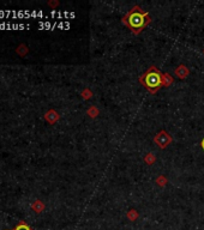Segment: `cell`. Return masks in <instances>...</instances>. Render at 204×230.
I'll return each instance as SVG.
<instances>
[{
    "mask_svg": "<svg viewBox=\"0 0 204 230\" xmlns=\"http://www.w3.org/2000/svg\"><path fill=\"white\" fill-rule=\"evenodd\" d=\"M123 23L135 35H139L151 23V18H150L148 12L143 11L138 5H135L124 16Z\"/></svg>",
    "mask_w": 204,
    "mask_h": 230,
    "instance_id": "6da1fadb",
    "label": "cell"
},
{
    "mask_svg": "<svg viewBox=\"0 0 204 230\" xmlns=\"http://www.w3.org/2000/svg\"><path fill=\"white\" fill-rule=\"evenodd\" d=\"M140 84L151 94H156L162 88V73L156 66H150L144 74L139 77Z\"/></svg>",
    "mask_w": 204,
    "mask_h": 230,
    "instance_id": "7a4b0ae2",
    "label": "cell"
},
{
    "mask_svg": "<svg viewBox=\"0 0 204 230\" xmlns=\"http://www.w3.org/2000/svg\"><path fill=\"white\" fill-rule=\"evenodd\" d=\"M172 137L169 135V133L167 131H160L154 138V141L159 145L160 149H165L172 143Z\"/></svg>",
    "mask_w": 204,
    "mask_h": 230,
    "instance_id": "3957f363",
    "label": "cell"
},
{
    "mask_svg": "<svg viewBox=\"0 0 204 230\" xmlns=\"http://www.w3.org/2000/svg\"><path fill=\"white\" fill-rule=\"evenodd\" d=\"M189 73H190V72H189V68L185 65H180L175 70V74H176L179 78H181V79H183V78H186V77L189 76Z\"/></svg>",
    "mask_w": 204,
    "mask_h": 230,
    "instance_id": "277c9868",
    "label": "cell"
},
{
    "mask_svg": "<svg viewBox=\"0 0 204 230\" xmlns=\"http://www.w3.org/2000/svg\"><path fill=\"white\" fill-rule=\"evenodd\" d=\"M58 119H59V115H58V113L54 112V110H49V112L46 114V120L49 121L51 124H54Z\"/></svg>",
    "mask_w": 204,
    "mask_h": 230,
    "instance_id": "5b68a950",
    "label": "cell"
},
{
    "mask_svg": "<svg viewBox=\"0 0 204 230\" xmlns=\"http://www.w3.org/2000/svg\"><path fill=\"white\" fill-rule=\"evenodd\" d=\"M173 83V77H170L169 73H162V86L168 88L170 84Z\"/></svg>",
    "mask_w": 204,
    "mask_h": 230,
    "instance_id": "8992f818",
    "label": "cell"
},
{
    "mask_svg": "<svg viewBox=\"0 0 204 230\" xmlns=\"http://www.w3.org/2000/svg\"><path fill=\"white\" fill-rule=\"evenodd\" d=\"M99 109L96 108V107H91V108H89L88 109V115L90 116V118H96L97 115H99Z\"/></svg>",
    "mask_w": 204,
    "mask_h": 230,
    "instance_id": "52a82bcc",
    "label": "cell"
},
{
    "mask_svg": "<svg viewBox=\"0 0 204 230\" xmlns=\"http://www.w3.org/2000/svg\"><path fill=\"white\" fill-rule=\"evenodd\" d=\"M144 161H145V163H148L149 165H151L155 161H156V158H155V156H154L153 154H148V155L144 157Z\"/></svg>",
    "mask_w": 204,
    "mask_h": 230,
    "instance_id": "ba28073f",
    "label": "cell"
},
{
    "mask_svg": "<svg viewBox=\"0 0 204 230\" xmlns=\"http://www.w3.org/2000/svg\"><path fill=\"white\" fill-rule=\"evenodd\" d=\"M126 216L129 217L130 221H136L137 218H138V212H137L136 210H130Z\"/></svg>",
    "mask_w": 204,
    "mask_h": 230,
    "instance_id": "9c48e42d",
    "label": "cell"
},
{
    "mask_svg": "<svg viewBox=\"0 0 204 230\" xmlns=\"http://www.w3.org/2000/svg\"><path fill=\"white\" fill-rule=\"evenodd\" d=\"M156 183H157L159 186L163 187V186H166V185H167V179H166L163 175H161V176H159V177H157V180H156Z\"/></svg>",
    "mask_w": 204,
    "mask_h": 230,
    "instance_id": "30bf717a",
    "label": "cell"
},
{
    "mask_svg": "<svg viewBox=\"0 0 204 230\" xmlns=\"http://www.w3.org/2000/svg\"><path fill=\"white\" fill-rule=\"evenodd\" d=\"M82 96H83V99H91L93 94H91V91H90V90L85 89V90L82 92Z\"/></svg>",
    "mask_w": 204,
    "mask_h": 230,
    "instance_id": "8fae6325",
    "label": "cell"
},
{
    "mask_svg": "<svg viewBox=\"0 0 204 230\" xmlns=\"http://www.w3.org/2000/svg\"><path fill=\"white\" fill-rule=\"evenodd\" d=\"M15 230H31V229H30V228H29L27 224H24V223H21V224H19V225H18V227H17V228H16Z\"/></svg>",
    "mask_w": 204,
    "mask_h": 230,
    "instance_id": "7c38bea8",
    "label": "cell"
},
{
    "mask_svg": "<svg viewBox=\"0 0 204 230\" xmlns=\"http://www.w3.org/2000/svg\"><path fill=\"white\" fill-rule=\"evenodd\" d=\"M24 16V11H17V18H23Z\"/></svg>",
    "mask_w": 204,
    "mask_h": 230,
    "instance_id": "4fadbf2b",
    "label": "cell"
},
{
    "mask_svg": "<svg viewBox=\"0 0 204 230\" xmlns=\"http://www.w3.org/2000/svg\"><path fill=\"white\" fill-rule=\"evenodd\" d=\"M12 30H19V24H17V23L12 24Z\"/></svg>",
    "mask_w": 204,
    "mask_h": 230,
    "instance_id": "5bb4252c",
    "label": "cell"
},
{
    "mask_svg": "<svg viewBox=\"0 0 204 230\" xmlns=\"http://www.w3.org/2000/svg\"><path fill=\"white\" fill-rule=\"evenodd\" d=\"M6 15H5V11L4 10H0V18H5Z\"/></svg>",
    "mask_w": 204,
    "mask_h": 230,
    "instance_id": "9a60e30c",
    "label": "cell"
},
{
    "mask_svg": "<svg viewBox=\"0 0 204 230\" xmlns=\"http://www.w3.org/2000/svg\"><path fill=\"white\" fill-rule=\"evenodd\" d=\"M24 15H25V17H27V18H29V17H30V16H31V15H30V13H29V11H27V10H25V11H24Z\"/></svg>",
    "mask_w": 204,
    "mask_h": 230,
    "instance_id": "2e32d148",
    "label": "cell"
},
{
    "mask_svg": "<svg viewBox=\"0 0 204 230\" xmlns=\"http://www.w3.org/2000/svg\"><path fill=\"white\" fill-rule=\"evenodd\" d=\"M201 146H202V149L204 150V138H203V140L201 141Z\"/></svg>",
    "mask_w": 204,
    "mask_h": 230,
    "instance_id": "e0dca14e",
    "label": "cell"
},
{
    "mask_svg": "<svg viewBox=\"0 0 204 230\" xmlns=\"http://www.w3.org/2000/svg\"><path fill=\"white\" fill-rule=\"evenodd\" d=\"M36 15H37V12H36V11H33V12H31V16H34V17H35Z\"/></svg>",
    "mask_w": 204,
    "mask_h": 230,
    "instance_id": "ac0fdd59",
    "label": "cell"
},
{
    "mask_svg": "<svg viewBox=\"0 0 204 230\" xmlns=\"http://www.w3.org/2000/svg\"><path fill=\"white\" fill-rule=\"evenodd\" d=\"M203 52H204V50H203Z\"/></svg>",
    "mask_w": 204,
    "mask_h": 230,
    "instance_id": "d6986e66",
    "label": "cell"
}]
</instances>
